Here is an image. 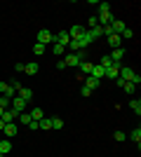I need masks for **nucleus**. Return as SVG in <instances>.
<instances>
[{"label":"nucleus","instance_id":"obj_1","mask_svg":"<svg viewBox=\"0 0 141 157\" xmlns=\"http://www.w3.org/2000/svg\"><path fill=\"white\" fill-rule=\"evenodd\" d=\"M38 42H40V45H52L54 42V33H49L47 31V28H42V31H38Z\"/></svg>","mask_w":141,"mask_h":157},{"label":"nucleus","instance_id":"obj_2","mask_svg":"<svg viewBox=\"0 0 141 157\" xmlns=\"http://www.w3.org/2000/svg\"><path fill=\"white\" fill-rule=\"evenodd\" d=\"M24 108H26V101L21 96H14L12 98V105H10V110L14 113V115H19V113H24Z\"/></svg>","mask_w":141,"mask_h":157},{"label":"nucleus","instance_id":"obj_3","mask_svg":"<svg viewBox=\"0 0 141 157\" xmlns=\"http://www.w3.org/2000/svg\"><path fill=\"white\" fill-rule=\"evenodd\" d=\"M66 31H68V38L71 40H80L82 35L87 33V28L85 26H71V28H66Z\"/></svg>","mask_w":141,"mask_h":157},{"label":"nucleus","instance_id":"obj_4","mask_svg":"<svg viewBox=\"0 0 141 157\" xmlns=\"http://www.w3.org/2000/svg\"><path fill=\"white\" fill-rule=\"evenodd\" d=\"M118 78H120L122 82H129V80L134 78V71H132V68H127V66H120V73H118Z\"/></svg>","mask_w":141,"mask_h":157},{"label":"nucleus","instance_id":"obj_5","mask_svg":"<svg viewBox=\"0 0 141 157\" xmlns=\"http://www.w3.org/2000/svg\"><path fill=\"white\" fill-rule=\"evenodd\" d=\"M118 73H120V63H113L111 68H106L104 78H108V80H118Z\"/></svg>","mask_w":141,"mask_h":157},{"label":"nucleus","instance_id":"obj_6","mask_svg":"<svg viewBox=\"0 0 141 157\" xmlns=\"http://www.w3.org/2000/svg\"><path fill=\"white\" fill-rule=\"evenodd\" d=\"M125 28H127V26H125V21H120V19H113V21H111V33H115V35H120Z\"/></svg>","mask_w":141,"mask_h":157},{"label":"nucleus","instance_id":"obj_7","mask_svg":"<svg viewBox=\"0 0 141 157\" xmlns=\"http://www.w3.org/2000/svg\"><path fill=\"white\" fill-rule=\"evenodd\" d=\"M54 42H57V45L68 47V42H71V38H68V31H59V35H54Z\"/></svg>","mask_w":141,"mask_h":157},{"label":"nucleus","instance_id":"obj_8","mask_svg":"<svg viewBox=\"0 0 141 157\" xmlns=\"http://www.w3.org/2000/svg\"><path fill=\"white\" fill-rule=\"evenodd\" d=\"M2 131H5L7 138H14L17 134H19V127H17V122H10V124H5V129H2Z\"/></svg>","mask_w":141,"mask_h":157},{"label":"nucleus","instance_id":"obj_9","mask_svg":"<svg viewBox=\"0 0 141 157\" xmlns=\"http://www.w3.org/2000/svg\"><path fill=\"white\" fill-rule=\"evenodd\" d=\"M108 56H111V61H113V63H120L122 56H125V47H118V49H113Z\"/></svg>","mask_w":141,"mask_h":157},{"label":"nucleus","instance_id":"obj_10","mask_svg":"<svg viewBox=\"0 0 141 157\" xmlns=\"http://www.w3.org/2000/svg\"><path fill=\"white\" fill-rule=\"evenodd\" d=\"M17 96H21L28 103V101L33 98V89H28V87H19V89H17Z\"/></svg>","mask_w":141,"mask_h":157},{"label":"nucleus","instance_id":"obj_11","mask_svg":"<svg viewBox=\"0 0 141 157\" xmlns=\"http://www.w3.org/2000/svg\"><path fill=\"white\" fill-rule=\"evenodd\" d=\"M106 38H108V45L113 47V49L122 47V38H120V35H115V33H111V35H106Z\"/></svg>","mask_w":141,"mask_h":157},{"label":"nucleus","instance_id":"obj_12","mask_svg":"<svg viewBox=\"0 0 141 157\" xmlns=\"http://www.w3.org/2000/svg\"><path fill=\"white\" fill-rule=\"evenodd\" d=\"M99 82H101V80L92 78V75H87V78H82V85H85V87H89L92 92H94V89H96V87H99Z\"/></svg>","mask_w":141,"mask_h":157},{"label":"nucleus","instance_id":"obj_13","mask_svg":"<svg viewBox=\"0 0 141 157\" xmlns=\"http://www.w3.org/2000/svg\"><path fill=\"white\" fill-rule=\"evenodd\" d=\"M92 66H94V63H89V61H80V66H78V68H80V73H82L80 78H87L89 73H92Z\"/></svg>","mask_w":141,"mask_h":157},{"label":"nucleus","instance_id":"obj_14","mask_svg":"<svg viewBox=\"0 0 141 157\" xmlns=\"http://www.w3.org/2000/svg\"><path fill=\"white\" fill-rule=\"evenodd\" d=\"M31 113H19V115H17V122H19V124H24V127H28V122H31Z\"/></svg>","mask_w":141,"mask_h":157},{"label":"nucleus","instance_id":"obj_15","mask_svg":"<svg viewBox=\"0 0 141 157\" xmlns=\"http://www.w3.org/2000/svg\"><path fill=\"white\" fill-rule=\"evenodd\" d=\"M0 152H2V155H7V152H12V141H7V138H2V141H0Z\"/></svg>","mask_w":141,"mask_h":157},{"label":"nucleus","instance_id":"obj_16","mask_svg":"<svg viewBox=\"0 0 141 157\" xmlns=\"http://www.w3.org/2000/svg\"><path fill=\"white\" fill-rule=\"evenodd\" d=\"M104 73H106V71L96 63V66H92V73H89V75H92V78H96V80H101V78H104Z\"/></svg>","mask_w":141,"mask_h":157},{"label":"nucleus","instance_id":"obj_17","mask_svg":"<svg viewBox=\"0 0 141 157\" xmlns=\"http://www.w3.org/2000/svg\"><path fill=\"white\" fill-rule=\"evenodd\" d=\"M38 71H40V66H38V63H26V66H24V73H26V75H35Z\"/></svg>","mask_w":141,"mask_h":157},{"label":"nucleus","instance_id":"obj_18","mask_svg":"<svg viewBox=\"0 0 141 157\" xmlns=\"http://www.w3.org/2000/svg\"><path fill=\"white\" fill-rule=\"evenodd\" d=\"M127 138H132V141H134V143H136V145H139V143H141V129H139V127H136V129H134V131H132V134H129V136H127Z\"/></svg>","mask_w":141,"mask_h":157},{"label":"nucleus","instance_id":"obj_19","mask_svg":"<svg viewBox=\"0 0 141 157\" xmlns=\"http://www.w3.org/2000/svg\"><path fill=\"white\" fill-rule=\"evenodd\" d=\"M129 108L136 113V115H141V101L139 98H134V101H129Z\"/></svg>","mask_w":141,"mask_h":157},{"label":"nucleus","instance_id":"obj_20","mask_svg":"<svg viewBox=\"0 0 141 157\" xmlns=\"http://www.w3.org/2000/svg\"><path fill=\"white\" fill-rule=\"evenodd\" d=\"M10 105H12V98L0 96V108H2V110H10Z\"/></svg>","mask_w":141,"mask_h":157},{"label":"nucleus","instance_id":"obj_21","mask_svg":"<svg viewBox=\"0 0 141 157\" xmlns=\"http://www.w3.org/2000/svg\"><path fill=\"white\" fill-rule=\"evenodd\" d=\"M31 117H33L35 122H40L42 120V108H33V110H31Z\"/></svg>","mask_w":141,"mask_h":157},{"label":"nucleus","instance_id":"obj_22","mask_svg":"<svg viewBox=\"0 0 141 157\" xmlns=\"http://www.w3.org/2000/svg\"><path fill=\"white\" fill-rule=\"evenodd\" d=\"M40 129H42V131L52 129V120H49V117H42V120H40Z\"/></svg>","mask_w":141,"mask_h":157},{"label":"nucleus","instance_id":"obj_23","mask_svg":"<svg viewBox=\"0 0 141 157\" xmlns=\"http://www.w3.org/2000/svg\"><path fill=\"white\" fill-rule=\"evenodd\" d=\"M52 120V129H64V120L61 117H49Z\"/></svg>","mask_w":141,"mask_h":157},{"label":"nucleus","instance_id":"obj_24","mask_svg":"<svg viewBox=\"0 0 141 157\" xmlns=\"http://www.w3.org/2000/svg\"><path fill=\"white\" fill-rule=\"evenodd\" d=\"M99 66H101V68H104V71H106V68H111V66H113V61H111V56H104V59L99 61Z\"/></svg>","mask_w":141,"mask_h":157},{"label":"nucleus","instance_id":"obj_25","mask_svg":"<svg viewBox=\"0 0 141 157\" xmlns=\"http://www.w3.org/2000/svg\"><path fill=\"white\" fill-rule=\"evenodd\" d=\"M122 89H125L127 94H134L136 92V85H132V82H122Z\"/></svg>","mask_w":141,"mask_h":157},{"label":"nucleus","instance_id":"obj_26","mask_svg":"<svg viewBox=\"0 0 141 157\" xmlns=\"http://www.w3.org/2000/svg\"><path fill=\"white\" fill-rule=\"evenodd\" d=\"M33 54H35V56H42V54H45V45H40V42L33 45Z\"/></svg>","mask_w":141,"mask_h":157},{"label":"nucleus","instance_id":"obj_27","mask_svg":"<svg viewBox=\"0 0 141 157\" xmlns=\"http://www.w3.org/2000/svg\"><path fill=\"white\" fill-rule=\"evenodd\" d=\"M113 138L118 141V143H120V141H127V134H125V131H115V134H113Z\"/></svg>","mask_w":141,"mask_h":157},{"label":"nucleus","instance_id":"obj_28","mask_svg":"<svg viewBox=\"0 0 141 157\" xmlns=\"http://www.w3.org/2000/svg\"><path fill=\"white\" fill-rule=\"evenodd\" d=\"M54 54H57V56L66 54V47H64V45H54Z\"/></svg>","mask_w":141,"mask_h":157},{"label":"nucleus","instance_id":"obj_29","mask_svg":"<svg viewBox=\"0 0 141 157\" xmlns=\"http://www.w3.org/2000/svg\"><path fill=\"white\" fill-rule=\"evenodd\" d=\"M101 12H111V5L108 2H99V14Z\"/></svg>","mask_w":141,"mask_h":157},{"label":"nucleus","instance_id":"obj_30","mask_svg":"<svg viewBox=\"0 0 141 157\" xmlns=\"http://www.w3.org/2000/svg\"><path fill=\"white\" fill-rule=\"evenodd\" d=\"M132 35H134V33H132V28H125V31L120 33V38H127V40L132 38Z\"/></svg>","mask_w":141,"mask_h":157},{"label":"nucleus","instance_id":"obj_31","mask_svg":"<svg viewBox=\"0 0 141 157\" xmlns=\"http://www.w3.org/2000/svg\"><path fill=\"white\" fill-rule=\"evenodd\" d=\"M28 129H40V122H35V120H31V122H28Z\"/></svg>","mask_w":141,"mask_h":157},{"label":"nucleus","instance_id":"obj_32","mask_svg":"<svg viewBox=\"0 0 141 157\" xmlns=\"http://www.w3.org/2000/svg\"><path fill=\"white\" fill-rule=\"evenodd\" d=\"M80 94H82V96H89V94H92V89H89V87H85V85H82V87H80Z\"/></svg>","mask_w":141,"mask_h":157},{"label":"nucleus","instance_id":"obj_33","mask_svg":"<svg viewBox=\"0 0 141 157\" xmlns=\"http://www.w3.org/2000/svg\"><path fill=\"white\" fill-rule=\"evenodd\" d=\"M129 82H132V85H139V82H141V75H139V73H134V78L129 80Z\"/></svg>","mask_w":141,"mask_h":157},{"label":"nucleus","instance_id":"obj_34","mask_svg":"<svg viewBox=\"0 0 141 157\" xmlns=\"http://www.w3.org/2000/svg\"><path fill=\"white\" fill-rule=\"evenodd\" d=\"M96 24H99V21H96V17H89V26L96 28Z\"/></svg>","mask_w":141,"mask_h":157},{"label":"nucleus","instance_id":"obj_35","mask_svg":"<svg viewBox=\"0 0 141 157\" xmlns=\"http://www.w3.org/2000/svg\"><path fill=\"white\" fill-rule=\"evenodd\" d=\"M2 129H5V122H2V120H0V131H2Z\"/></svg>","mask_w":141,"mask_h":157},{"label":"nucleus","instance_id":"obj_36","mask_svg":"<svg viewBox=\"0 0 141 157\" xmlns=\"http://www.w3.org/2000/svg\"><path fill=\"white\" fill-rule=\"evenodd\" d=\"M0 115H2V108H0Z\"/></svg>","mask_w":141,"mask_h":157},{"label":"nucleus","instance_id":"obj_37","mask_svg":"<svg viewBox=\"0 0 141 157\" xmlns=\"http://www.w3.org/2000/svg\"><path fill=\"white\" fill-rule=\"evenodd\" d=\"M0 157H5V155H2V152H0Z\"/></svg>","mask_w":141,"mask_h":157}]
</instances>
